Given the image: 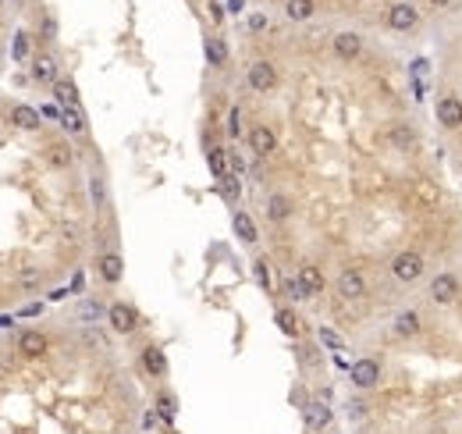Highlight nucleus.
<instances>
[{"label":"nucleus","instance_id":"8","mask_svg":"<svg viewBox=\"0 0 462 434\" xmlns=\"http://www.w3.org/2000/svg\"><path fill=\"white\" fill-rule=\"evenodd\" d=\"M363 292H366V278H363V271L349 267V271L338 274V296H342V299H363Z\"/></svg>","mask_w":462,"mask_h":434},{"label":"nucleus","instance_id":"11","mask_svg":"<svg viewBox=\"0 0 462 434\" xmlns=\"http://www.w3.org/2000/svg\"><path fill=\"white\" fill-rule=\"evenodd\" d=\"M47 353V335L43 331H22L18 338V356L22 360H40Z\"/></svg>","mask_w":462,"mask_h":434},{"label":"nucleus","instance_id":"3","mask_svg":"<svg viewBox=\"0 0 462 434\" xmlns=\"http://www.w3.org/2000/svg\"><path fill=\"white\" fill-rule=\"evenodd\" d=\"M107 321H110V331H117V335H132L135 324H139V314H135V306H132V303L121 299V303H110Z\"/></svg>","mask_w":462,"mask_h":434},{"label":"nucleus","instance_id":"4","mask_svg":"<svg viewBox=\"0 0 462 434\" xmlns=\"http://www.w3.org/2000/svg\"><path fill=\"white\" fill-rule=\"evenodd\" d=\"M245 82H249V89H256V93H270L277 86V68L270 61H253L249 72H245Z\"/></svg>","mask_w":462,"mask_h":434},{"label":"nucleus","instance_id":"30","mask_svg":"<svg viewBox=\"0 0 462 434\" xmlns=\"http://www.w3.org/2000/svg\"><path fill=\"white\" fill-rule=\"evenodd\" d=\"M75 317H79V321H85V324L100 321V317H104V303H97V299H85V303H79Z\"/></svg>","mask_w":462,"mask_h":434},{"label":"nucleus","instance_id":"33","mask_svg":"<svg viewBox=\"0 0 462 434\" xmlns=\"http://www.w3.org/2000/svg\"><path fill=\"white\" fill-rule=\"evenodd\" d=\"M253 274H256V282H260V289H263V292H274V282H270V267H267V260H256V264H253Z\"/></svg>","mask_w":462,"mask_h":434},{"label":"nucleus","instance_id":"18","mask_svg":"<svg viewBox=\"0 0 462 434\" xmlns=\"http://www.w3.org/2000/svg\"><path fill=\"white\" fill-rule=\"evenodd\" d=\"M206 168H210V175L213 178H224V175H231V161H228V150L224 146H210L206 150Z\"/></svg>","mask_w":462,"mask_h":434},{"label":"nucleus","instance_id":"34","mask_svg":"<svg viewBox=\"0 0 462 434\" xmlns=\"http://www.w3.org/2000/svg\"><path fill=\"white\" fill-rule=\"evenodd\" d=\"M89 196H92V207H104V200H107V189H104V178H97V175H92L89 178Z\"/></svg>","mask_w":462,"mask_h":434},{"label":"nucleus","instance_id":"39","mask_svg":"<svg viewBox=\"0 0 462 434\" xmlns=\"http://www.w3.org/2000/svg\"><path fill=\"white\" fill-rule=\"evenodd\" d=\"M263 29H267V15L263 11L249 15V33H263Z\"/></svg>","mask_w":462,"mask_h":434},{"label":"nucleus","instance_id":"2","mask_svg":"<svg viewBox=\"0 0 462 434\" xmlns=\"http://www.w3.org/2000/svg\"><path fill=\"white\" fill-rule=\"evenodd\" d=\"M391 274H395V282H402V285H416L423 278V257L416 250H402L391 260Z\"/></svg>","mask_w":462,"mask_h":434},{"label":"nucleus","instance_id":"46","mask_svg":"<svg viewBox=\"0 0 462 434\" xmlns=\"http://www.w3.org/2000/svg\"><path fill=\"white\" fill-rule=\"evenodd\" d=\"M0 4H4V0H0Z\"/></svg>","mask_w":462,"mask_h":434},{"label":"nucleus","instance_id":"5","mask_svg":"<svg viewBox=\"0 0 462 434\" xmlns=\"http://www.w3.org/2000/svg\"><path fill=\"white\" fill-rule=\"evenodd\" d=\"M349 378H352L356 388H377V381H381V363H377L374 356L356 360L352 370H349Z\"/></svg>","mask_w":462,"mask_h":434},{"label":"nucleus","instance_id":"15","mask_svg":"<svg viewBox=\"0 0 462 434\" xmlns=\"http://www.w3.org/2000/svg\"><path fill=\"white\" fill-rule=\"evenodd\" d=\"M11 125H15V129H22V132H40L43 118H40V111H33L28 104H18V107L11 111Z\"/></svg>","mask_w":462,"mask_h":434},{"label":"nucleus","instance_id":"29","mask_svg":"<svg viewBox=\"0 0 462 434\" xmlns=\"http://www.w3.org/2000/svg\"><path fill=\"white\" fill-rule=\"evenodd\" d=\"M274 324L281 328L288 338L299 335V317H295V310H277V314H274Z\"/></svg>","mask_w":462,"mask_h":434},{"label":"nucleus","instance_id":"27","mask_svg":"<svg viewBox=\"0 0 462 434\" xmlns=\"http://www.w3.org/2000/svg\"><path fill=\"white\" fill-rule=\"evenodd\" d=\"M288 214H292V203H288L285 196H270V200H267V217H270L274 225L288 221Z\"/></svg>","mask_w":462,"mask_h":434},{"label":"nucleus","instance_id":"26","mask_svg":"<svg viewBox=\"0 0 462 434\" xmlns=\"http://www.w3.org/2000/svg\"><path fill=\"white\" fill-rule=\"evenodd\" d=\"M313 11H317L313 0H285V15H288L292 22H310Z\"/></svg>","mask_w":462,"mask_h":434},{"label":"nucleus","instance_id":"1","mask_svg":"<svg viewBox=\"0 0 462 434\" xmlns=\"http://www.w3.org/2000/svg\"><path fill=\"white\" fill-rule=\"evenodd\" d=\"M381 22H384V29H391V33H413L420 25V11L413 4H406V0H395V4L384 8Z\"/></svg>","mask_w":462,"mask_h":434},{"label":"nucleus","instance_id":"32","mask_svg":"<svg viewBox=\"0 0 462 434\" xmlns=\"http://www.w3.org/2000/svg\"><path fill=\"white\" fill-rule=\"evenodd\" d=\"M11 57H15V61H25V57H28V33H25V29H18V33H15Z\"/></svg>","mask_w":462,"mask_h":434},{"label":"nucleus","instance_id":"16","mask_svg":"<svg viewBox=\"0 0 462 434\" xmlns=\"http://www.w3.org/2000/svg\"><path fill=\"white\" fill-rule=\"evenodd\" d=\"M420 328H423V317L416 314V310H402V314L395 317V324H391V331L398 338H413V335H420Z\"/></svg>","mask_w":462,"mask_h":434},{"label":"nucleus","instance_id":"14","mask_svg":"<svg viewBox=\"0 0 462 434\" xmlns=\"http://www.w3.org/2000/svg\"><path fill=\"white\" fill-rule=\"evenodd\" d=\"M139 360H142V370H146L149 378H164L167 374V356H164L160 346H146Z\"/></svg>","mask_w":462,"mask_h":434},{"label":"nucleus","instance_id":"13","mask_svg":"<svg viewBox=\"0 0 462 434\" xmlns=\"http://www.w3.org/2000/svg\"><path fill=\"white\" fill-rule=\"evenodd\" d=\"M249 146H253L256 157H270V153L277 150V136H274V129H267V125L249 129Z\"/></svg>","mask_w":462,"mask_h":434},{"label":"nucleus","instance_id":"42","mask_svg":"<svg viewBox=\"0 0 462 434\" xmlns=\"http://www.w3.org/2000/svg\"><path fill=\"white\" fill-rule=\"evenodd\" d=\"M210 18H213V22H224V8L213 4V8H210Z\"/></svg>","mask_w":462,"mask_h":434},{"label":"nucleus","instance_id":"12","mask_svg":"<svg viewBox=\"0 0 462 434\" xmlns=\"http://www.w3.org/2000/svg\"><path fill=\"white\" fill-rule=\"evenodd\" d=\"M438 121L445 129H462V100L459 97H441L438 100Z\"/></svg>","mask_w":462,"mask_h":434},{"label":"nucleus","instance_id":"23","mask_svg":"<svg viewBox=\"0 0 462 434\" xmlns=\"http://www.w3.org/2000/svg\"><path fill=\"white\" fill-rule=\"evenodd\" d=\"M203 54H206V61H210L213 68H224V65H228V43L217 40V36H210V40L203 43Z\"/></svg>","mask_w":462,"mask_h":434},{"label":"nucleus","instance_id":"37","mask_svg":"<svg viewBox=\"0 0 462 434\" xmlns=\"http://www.w3.org/2000/svg\"><path fill=\"white\" fill-rule=\"evenodd\" d=\"M320 342H324L327 349H338V353L345 349V342H342V338H338V335H334L331 328H320Z\"/></svg>","mask_w":462,"mask_h":434},{"label":"nucleus","instance_id":"20","mask_svg":"<svg viewBox=\"0 0 462 434\" xmlns=\"http://www.w3.org/2000/svg\"><path fill=\"white\" fill-rule=\"evenodd\" d=\"M299 282L306 285V292H310V296H320L324 285H327V282H324V271L313 267V264H302V267H299Z\"/></svg>","mask_w":462,"mask_h":434},{"label":"nucleus","instance_id":"22","mask_svg":"<svg viewBox=\"0 0 462 434\" xmlns=\"http://www.w3.org/2000/svg\"><path fill=\"white\" fill-rule=\"evenodd\" d=\"M327 424H331V406H324V402H310V406H306V427L324 431Z\"/></svg>","mask_w":462,"mask_h":434},{"label":"nucleus","instance_id":"45","mask_svg":"<svg viewBox=\"0 0 462 434\" xmlns=\"http://www.w3.org/2000/svg\"><path fill=\"white\" fill-rule=\"evenodd\" d=\"M242 8H245V4H242V0H228V11H231V15H238Z\"/></svg>","mask_w":462,"mask_h":434},{"label":"nucleus","instance_id":"24","mask_svg":"<svg viewBox=\"0 0 462 434\" xmlns=\"http://www.w3.org/2000/svg\"><path fill=\"white\" fill-rule=\"evenodd\" d=\"M388 143H391V146L409 150V146H416V143H420V136H416V129H413V125H391V129H388Z\"/></svg>","mask_w":462,"mask_h":434},{"label":"nucleus","instance_id":"44","mask_svg":"<svg viewBox=\"0 0 462 434\" xmlns=\"http://www.w3.org/2000/svg\"><path fill=\"white\" fill-rule=\"evenodd\" d=\"M427 4H430V8H452L455 0H427Z\"/></svg>","mask_w":462,"mask_h":434},{"label":"nucleus","instance_id":"6","mask_svg":"<svg viewBox=\"0 0 462 434\" xmlns=\"http://www.w3.org/2000/svg\"><path fill=\"white\" fill-rule=\"evenodd\" d=\"M455 299H459V278H455L452 271L438 274L434 282H430V303L448 306V303H455Z\"/></svg>","mask_w":462,"mask_h":434},{"label":"nucleus","instance_id":"21","mask_svg":"<svg viewBox=\"0 0 462 434\" xmlns=\"http://www.w3.org/2000/svg\"><path fill=\"white\" fill-rule=\"evenodd\" d=\"M60 129L72 136H85V114L79 107H60Z\"/></svg>","mask_w":462,"mask_h":434},{"label":"nucleus","instance_id":"41","mask_svg":"<svg viewBox=\"0 0 462 434\" xmlns=\"http://www.w3.org/2000/svg\"><path fill=\"white\" fill-rule=\"evenodd\" d=\"M228 161H231V175L245 171V157H242V153H228Z\"/></svg>","mask_w":462,"mask_h":434},{"label":"nucleus","instance_id":"25","mask_svg":"<svg viewBox=\"0 0 462 434\" xmlns=\"http://www.w3.org/2000/svg\"><path fill=\"white\" fill-rule=\"evenodd\" d=\"M43 161H47L50 168H68V164H72V150H68V143H50V146L43 150Z\"/></svg>","mask_w":462,"mask_h":434},{"label":"nucleus","instance_id":"10","mask_svg":"<svg viewBox=\"0 0 462 434\" xmlns=\"http://www.w3.org/2000/svg\"><path fill=\"white\" fill-rule=\"evenodd\" d=\"M33 79L40 86H53L60 79V68H57V57L53 54H36L33 57Z\"/></svg>","mask_w":462,"mask_h":434},{"label":"nucleus","instance_id":"19","mask_svg":"<svg viewBox=\"0 0 462 434\" xmlns=\"http://www.w3.org/2000/svg\"><path fill=\"white\" fill-rule=\"evenodd\" d=\"M50 89H53V100H57L60 107H79V86H75L72 79H57Z\"/></svg>","mask_w":462,"mask_h":434},{"label":"nucleus","instance_id":"28","mask_svg":"<svg viewBox=\"0 0 462 434\" xmlns=\"http://www.w3.org/2000/svg\"><path fill=\"white\" fill-rule=\"evenodd\" d=\"M157 417H160L164 424H174V417H178V399H174L171 392H160V395H157Z\"/></svg>","mask_w":462,"mask_h":434},{"label":"nucleus","instance_id":"40","mask_svg":"<svg viewBox=\"0 0 462 434\" xmlns=\"http://www.w3.org/2000/svg\"><path fill=\"white\" fill-rule=\"evenodd\" d=\"M345 410H349V417H352V420H363V417H366V406H363L359 399H349V406H345Z\"/></svg>","mask_w":462,"mask_h":434},{"label":"nucleus","instance_id":"7","mask_svg":"<svg viewBox=\"0 0 462 434\" xmlns=\"http://www.w3.org/2000/svg\"><path fill=\"white\" fill-rule=\"evenodd\" d=\"M331 54H334L338 61H359V54H363V36H359V33H338V36L331 40Z\"/></svg>","mask_w":462,"mask_h":434},{"label":"nucleus","instance_id":"9","mask_svg":"<svg viewBox=\"0 0 462 434\" xmlns=\"http://www.w3.org/2000/svg\"><path fill=\"white\" fill-rule=\"evenodd\" d=\"M97 271H100V278H104L107 285H117L121 278H125V260H121V253L107 250V253H100V260H97Z\"/></svg>","mask_w":462,"mask_h":434},{"label":"nucleus","instance_id":"35","mask_svg":"<svg viewBox=\"0 0 462 434\" xmlns=\"http://www.w3.org/2000/svg\"><path fill=\"white\" fill-rule=\"evenodd\" d=\"M285 289H288V296H292L295 303H302V299H310V292H306V285L299 282V274H295V278H288V282H285Z\"/></svg>","mask_w":462,"mask_h":434},{"label":"nucleus","instance_id":"31","mask_svg":"<svg viewBox=\"0 0 462 434\" xmlns=\"http://www.w3.org/2000/svg\"><path fill=\"white\" fill-rule=\"evenodd\" d=\"M217 189H221V196H224L228 203H235L238 193H242V182H238V175H224V178L217 182Z\"/></svg>","mask_w":462,"mask_h":434},{"label":"nucleus","instance_id":"17","mask_svg":"<svg viewBox=\"0 0 462 434\" xmlns=\"http://www.w3.org/2000/svg\"><path fill=\"white\" fill-rule=\"evenodd\" d=\"M231 228H235V235L245 242V246H256V239H260V232H256V225H253V217L245 214V210H235L231 214Z\"/></svg>","mask_w":462,"mask_h":434},{"label":"nucleus","instance_id":"36","mask_svg":"<svg viewBox=\"0 0 462 434\" xmlns=\"http://www.w3.org/2000/svg\"><path fill=\"white\" fill-rule=\"evenodd\" d=\"M228 136H231V139L242 136V111H238V107L228 111Z\"/></svg>","mask_w":462,"mask_h":434},{"label":"nucleus","instance_id":"38","mask_svg":"<svg viewBox=\"0 0 462 434\" xmlns=\"http://www.w3.org/2000/svg\"><path fill=\"white\" fill-rule=\"evenodd\" d=\"M18 282H22V289H36V285L43 282V274H40V271H22Z\"/></svg>","mask_w":462,"mask_h":434},{"label":"nucleus","instance_id":"43","mask_svg":"<svg viewBox=\"0 0 462 434\" xmlns=\"http://www.w3.org/2000/svg\"><path fill=\"white\" fill-rule=\"evenodd\" d=\"M53 33H57V22L47 18V22H43V36H53Z\"/></svg>","mask_w":462,"mask_h":434}]
</instances>
